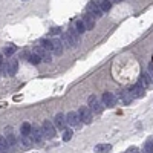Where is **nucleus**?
<instances>
[{
  "mask_svg": "<svg viewBox=\"0 0 153 153\" xmlns=\"http://www.w3.org/2000/svg\"><path fill=\"white\" fill-rule=\"evenodd\" d=\"M60 32H61V29H60V28H52V29H51V34H52V35H58Z\"/></svg>",
  "mask_w": 153,
  "mask_h": 153,
  "instance_id": "nucleus-31",
  "label": "nucleus"
},
{
  "mask_svg": "<svg viewBox=\"0 0 153 153\" xmlns=\"http://www.w3.org/2000/svg\"><path fill=\"white\" fill-rule=\"evenodd\" d=\"M87 103H89V109L92 112H95V114H101V112L104 110V104L99 101L95 95H90L89 99H87Z\"/></svg>",
  "mask_w": 153,
  "mask_h": 153,
  "instance_id": "nucleus-1",
  "label": "nucleus"
},
{
  "mask_svg": "<svg viewBox=\"0 0 153 153\" xmlns=\"http://www.w3.org/2000/svg\"><path fill=\"white\" fill-rule=\"evenodd\" d=\"M72 136H74V132L71 129H64L63 130V141H71Z\"/></svg>",
  "mask_w": 153,
  "mask_h": 153,
  "instance_id": "nucleus-22",
  "label": "nucleus"
},
{
  "mask_svg": "<svg viewBox=\"0 0 153 153\" xmlns=\"http://www.w3.org/2000/svg\"><path fill=\"white\" fill-rule=\"evenodd\" d=\"M112 3H119V2H123V0H110Z\"/></svg>",
  "mask_w": 153,
  "mask_h": 153,
  "instance_id": "nucleus-33",
  "label": "nucleus"
},
{
  "mask_svg": "<svg viewBox=\"0 0 153 153\" xmlns=\"http://www.w3.org/2000/svg\"><path fill=\"white\" fill-rule=\"evenodd\" d=\"M75 31L78 32L80 35L86 32V26H84V23H83V20H77V22H75Z\"/></svg>",
  "mask_w": 153,
  "mask_h": 153,
  "instance_id": "nucleus-18",
  "label": "nucleus"
},
{
  "mask_svg": "<svg viewBox=\"0 0 153 153\" xmlns=\"http://www.w3.org/2000/svg\"><path fill=\"white\" fill-rule=\"evenodd\" d=\"M40 43H42V46H43L46 51H52V40H46V38H43Z\"/></svg>",
  "mask_w": 153,
  "mask_h": 153,
  "instance_id": "nucleus-27",
  "label": "nucleus"
},
{
  "mask_svg": "<svg viewBox=\"0 0 153 153\" xmlns=\"http://www.w3.org/2000/svg\"><path fill=\"white\" fill-rule=\"evenodd\" d=\"M43 136H46L48 139H51V138H54L55 136V127H54V124H52L51 121H46L43 123Z\"/></svg>",
  "mask_w": 153,
  "mask_h": 153,
  "instance_id": "nucleus-4",
  "label": "nucleus"
},
{
  "mask_svg": "<svg viewBox=\"0 0 153 153\" xmlns=\"http://www.w3.org/2000/svg\"><path fill=\"white\" fill-rule=\"evenodd\" d=\"M8 150H9V144H8V141H6V138L5 136H0V152L6 153Z\"/></svg>",
  "mask_w": 153,
  "mask_h": 153,
  "instance_id": "nucleus-17",
  "label": "nucleus"
},
{
  "mask_svg": "<svg viewBox=\"0 0 153 153\" xmlns=\"http://www.w3.org/2000/svg\"><path fill=\"white\" fill-rule=\"evenodd\" d=\"M31 133H32V139H34L35 142H40L43 139V130L42 129H38V127H34L31 130Z\"/></svg>",
  "mask_w": 153,
  "mask_h": 153,
  "instance_id": "nucleus-13",
  "label": "nucleus"
},
{
  "mask_svg": "<svg viewBox=\"0 0 153 153\" xmlns=\"http://www.w3.org/2000/svg\"><path fill=\"white\" fill-rule=\"evenodd\" d=\"M28 60L32 63V64H38L40 61H42V57L40 55H37V54H31L29 57H28Z\"/></svg>",
  "mask_w": 153,
  "mask_h": 153,
  "instance_id": "nucleus-26",
  "label": "nucleus"
},
{
  "mask_svg": "<svg viewBox=\"0 0 153 153\" xmlns=\"http://www.w3.org/2000/svg\"><path fill=\"white\" fill-rule=\"evenodd\" d=\"M68 35H69V38L72 40V43H74V48H75V46H78V44H80V40H81V35H80V34H78V32H77L75 29H69Z\"/></svg>",
  "mask_w": 153,
  "mask_h": 153,
  "instance_id": "nucleus-12",
  "label": "nucleus"
},
{
  "mask_svg": "<svg viewBox=\"0 0 153 153\" xmlns=\"http://www.w3.org/2000/svg\"><path fill=\"white\" fill-rule=\"evenodd\" d=\"M103 104L107 106V107H114L116 104V97L114 94H110V92H104L103 94Z\"/></svg>",
  "mask_w": 153,
  "mask_h": 153,
  "instance_id": "nucleus-6",
  "label": "nucleus"
},
{
  "mask_svg": "<svg viewBox=\"0 0 153 153\" xmlns=\"http://www.w3.org/2000/svg\"><path fill=\"white\" fill-rule=\"evenodd\" d=\"M141 78H142V83H141V84L144 86V87H147L149 83H150V77H149V74H147V72H142Z\"/></svg>",
  "mask_w": 153,
  "mask_h": 153,
  "instance_id": "nucleus-28",
  "label": "nucleus"
},
{
  "mask_svg": "<svg viewBox=\"0 0 153 153\" xmlns=\"http://www.w3.org/2000/svg\"><path fill=\"white\" fill-rule=\"evenodd\" d=\"M20 144H22L23 147L29 149V147H31V139H28V136H23V135H20Z\"/></svg>",
  "mask_w": 153,
  "mask_h": 153,
  "instance_id": "nucleus-24",
  "label": "nucleus"
},
{
  "mask_svg": "<svg viewBox=\"0 0 153 153\" xmlns=\"http://www.w3.org/2000/svg\"><path fill=\"white\" fill-rule=\"evenodd\" d=\"M86 9H87V14H90L92 17H95V18H99V17L103 16V11H101L99 5L95 2V0L89 2V3H87V6H86Z\"/></svg>",
  "mask_w": 153,
  "mask_h": 153,
  "instance_id": "nucleus-2",
  "label": "nucleus"
},
{
  "mask_svg": "<svg viewBox=\"0 0 153 153\" xmlns=\"http://www.w3.org/2000/svg\"><path fill=\"white\" fill-rule=\"evenodd\" d=\"M46 52H48V51H46L42 44H40V46H34V54H37V55H40V57H43Z\"/></svg>",
  "mask_w": 153,
  "mask_h": 153,
  "instance_id": "nucleus-25",
  "label": "nucleus"
},
{
  "mask_svg": "<svg viewBox=\"0 0 153 153\" xmlns=\"http://www.w3.org/2000/svg\"><path fill=\"white\" fill-rule=\"evenodd\" d=\"M31 130H32V127H31L29 123H23L22 126H20V133H22L23 136H29Z\"/></svg>",
  "mask_w": 153,
  "mask_h": 153,
  "instance_id": "nucleus-15",
  "label": "nucleus"
},
{
  "mask_svg": "<svg viewBox=\"0 0 153 153\" xmlns=\"http://www.w3.org/2000/svg\"><path fill=\"white\" fill-rule=\"evenodd\" d=\"M126 153H139V150H138V147H129L126 150Z\"/></svg>",
  "mask_w": 153,
  "mask_h": 153,
  "instance_id": "nucleus-30",
  "label": "nucleus"
},
{
  "mask_svg": "<svg viewBox=\"0 0 153 153\" xmlns=\"http://www.w3.org/2000/svg\"><path fill=\"white\" fill-rule=\"evenodd\" d=\"M149 74L153 75V63H150V66H149Z\"/></svg>",
  "mask_w": 153,
  "mask_h": 153,
  "instance_id": "nucleus-32",
  "label": "nucleus"
},
{
  "mask_svg": "<svg viewBox=\"0 0 153 153\" xmlns=\"http://www.w3.org/2000/svg\"><path fill=\"white\" fill-rule=\"evenodd\" d=\"M17 71H18V61L17 60H9V63H8V75L9 77H14L17 74Z\"/></svg>",
  "mask_w": 153,
  "mask_h": 153,
  "instance_id": "nucleus-10",
  "label": "nucleus"
},
{
  "mask_svg": "<svg viewBox=\"0 0 153 153\" xmlns=\"http://www.w3.org/2000/svg\"><path fill=\"white\" fill-rule=\"evenodd\" d=\"M78 116H80V119H81L84 124H90V123H92V119H94L92 110H90L89 107H84V106L78 109Z\"/></svg>",
  "mask_w": 153,
  "mask_h": 153,
  "instance_id": "nucleus-3",
  "label": "nucleus"
},
{
  "mask_svg": "<svg viewBox=\"0 0 153 153\" xmlns=\"http://www.w3.org/2000/svg\"><path fill=\"white\" fill-rule=\"evenodd\" d=\"M130 92H132V95H135V98H142L144 97V86L141 83H138L130 89Z\"/></svg>",
  "mask_w": 153,
  "mask_h": 153,
  "instance_id": "nucleus-11",
  "label": "nucleus"
},
{
  "mask_svg": "<svg viewBox=\"0 0 153 153\" xmlns=\"http://www.w3.org/2000/svg\"><path fill=\"white\" fill-rule=\"evenodd\" d=\"M119 98L124 101V104H130L132 103V92L130 90H121L119 92Z\"/></svg>",
  "mask_w": 153,
  "mask_h": 153,
  "instance_id": "nucleus-14",
  "label": "nucleus"
},
{
  "mask_svg": "<svg viewBox=\"0 0 153 153\" xmlns=\"http://www.w3.org/2000/svg\"><path fill=\"white\" fill-rule=\"evenodd\" d=\"M54 124L58 130H64L66 129V116L63 114H57L54 118Z\"/></svg>",
  "mask_w": 153,
  "mask_h": 153,
  "instance_id": "nucleus-7",
  "label": "nucleus"
},
{
  "mask_svg": "<svg viewBox=\"0 0 153 153\" xmlns=\"http://www.w3.org/2000/svg\"><path fill=\"white\" fill-rule=\"evenodd\" d=\"M110 150H112L110 144H98V145H95V152L97 153H107Z\"/></svg>",
  "mask_w": 153,
  "mask_h": 153,
  "instance_id": "nucleus-16",
  "label": "nucleus"
},
{
  "mask_svg": "<svg viewBox=\"0 0 153 153\" xmlns=\"http://www.w3.org/2000/svg\"><path fill=\"white\" fill-rule=\"evenodd\" d=\"M63 42L60 38H54L52 40V52H54L55 55H61L63 54Z\"/></svg>",
  "mask_w": 153,
  "mask_h": 153,
  "instance_id": "nucleus-8",
  "label": "nucleus"
},
{
  "mask_svg": "<svg viewBox=\"0 0 153 153\" xmlns=\"http://www.w3.org/2000/svg\"><path fill=\"white\" fill-rule=\"evenodd\" d=\"M61 42H63V46H64V48H74V43H72V40L69 38L68 34L63 35V40H61Z\"/></svg>",
  "mask_w": 153,
  "mask_h": 153,
  "instance_id": "nucleus-21",
  "label": "nucleus"
},
{
  "mask_svg": "<svg viewBox=\"0 0 153 153\" xmlns=\"http://www.w3.org/2000/svg\"><path fill=\"white\" fill-rule=\"evenodd\" d=\"M42 61H44V63H51L52 61V58H51V54H49V51L46 52V54L42 57Z\"/></svg>",
  "mask_w": 153,
  "mask_h": 153,
  "instance_id": "nucleus-29",
  "label": "nucleus"
},
{
  "mask_svg": "<svg viewBox=\"0 0 153 153\" xmlns=\"http://www.w3.org/2000/svg\"><path fill=\"white\" fill-rule=\"evenodd\" d=\"M83 23L86 26V31H90V29H94L95 28V17H92L90 14H84L83 17Z\"/></svg>",
  "mask_w": 153,
  "mask_h": 153,
  "instance_id": "nucleus-9",
  "label": "nucleus"
},
{
  "mask_svg": "<svg viewBox=\"0 0 153 153\" xmlns=\"http://www.w3.org/2000/svg\"><path fill=\"white\" fill-rule=\"evenodd\" d=\"M17 51V48L14 44H9V46H6V48L3 49V52H5V55H8V57H11L12 54H14V52Z\"/></svg>",
  "mask_w": 153,
  "mask_h": 153,
  "instance_id": "nucleus-23",
  "label": "nucleus"
},
{
  "mask_svg": "<svg viewBox=\"0 0 153 153\" xmlns=\"http://www.w3.org/2000/svg\"><path fill=\"white\" fill-rule=\"evenodd\" d=\"M66 123H68L71 127H77V126H80V123H81V119H80L77 112H69V114L66 115Z\"/></svg>",
  "mask_w": 153,
  "mask_h": 153,
  "instance_id": "nucleus-5",
  "label": "nucleus"
},
{
  "mask_svg": "<svg viewBox=\"0 0 153 153\" xmlns=\"http://www.w3.org/2000/svg\"><path fill=\"white\" fill-rule=\"evenodd\" d=\"M3 63V60H2V54H0V64H2Z\"/></svg>",
  "mask_w": 153,
  "mask_h": 153,
  "instance_id": "nucleus-34",
  "label": "nucleus"
},
{
  "mask_svg": "<svg viewBox=\"0 0 153 153\" xmlns=\"http://www.w3.org/2000/svg\"><path fill=\"white\" fill-rule=\"evenodd\" d=\"M142 150L145 153H153V139H147V141H145Z\"/></svg>",
  "mask_w": 153,
  "mask_h": 153,
  "instance_id": "nucleus-20",
  "label": "nucleus"
},
{
  "mask_svg": "<svg viewBox=\"0 0 153 153\" xmlns=\"http://www.w3.org/2000/svg\"><path fill=\"white\" fill-rule=\"evenodd\" d=\"M152 80H153V75H152Z\"/></svg>",
  "mask_w": 153,
  "mask_h": 153,
  "instance_id": "nucleus-35",
  "label": "nucleus"
},
{
  "mask_svg": "<svg viewBox=\"0 0 153 153\" xmlns=\"http://www.w3.org/2000/svg\"><path fill=\"white\" fill-rule=\"evenodd\" d=\"M99 8H101L103 12H109L112 9V2L110 0H101V5H99Z\"/></svg>",
  "mask_w": 153,
  "mask_h": 153,
  "instance_id": "nucleus-19",
  "label": "nucleus"
}]
</instances>
